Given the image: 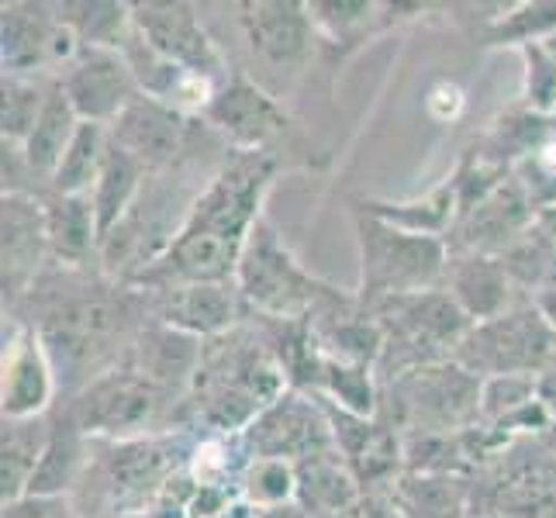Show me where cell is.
<instances>
[{
  "mask_svg": "<svg viewBox=\"0 0 556 518\" xmlns=\"http://www.w3.org/2000/svg\"><path fill=\"white\" fill-rule=\"evenodd\" d=\"M277 160L270 152H232L215 173L166 253L136 277L149 291L187 283H236L245 242L263 218L266 190L274 184Z\"/></svg>",
  "mask_w": 556,
  "mask_h": 518,
  "instance_id": "6da1fadb",
  "label": "cell"
},
{
  "mask_svg": "<svg viewBox=\"0 0 556 518\" xmlns=\"http://www.w3.org/2000/svg\"><path fill=\"white\" fill-rule=\"evenodd\" d=\"M236 291L249 308L277 321H312V315H325L329 308L336 312L346 304V298L304 270L266 218H260L245 242L236 270Z\"/></svg>",
  "mask_w": 556,
  "mask_h": 518,
  "instance_id": "7a4b0ae2",
  "label": "cell"
},
{
  "mask_svg": "<svg viewBox=\"0 0 556 518\" xmlns=\"http://www.w3.org/2000/svg\"><path fill=\"white\" fill-rule=\"evenodd\" d=\"M359 294L367 301L408 298L435 291L446 280L450 253L443 239L412 236L380 222L374 215H359Z\"/></svg>",
  "mask_w": 556,
  "mask_h": 518,
  "instance_id": "3957f363",
  "label": "cell"
},
{
  "mask_svg": "<svg viewBox=\"0 0 556 518\" xmlns=\"http://www.w3.org/2000/svg\"><path fill=\"white\" fill-rule=\"evenodd\" d=\"M239 28L260 70V87L277 98L280 87H291L312 52L315 25L308 17V4L294 0H249L239 4Z\"/></svg>",
  "mask_w": 556,
  "mask_h": 518,
  "instance_id": "277c9868",
  "label": "cell"
},
{
  "mask_svg": "<svg viewBox=\"0 0 556 518\" xmlns=\"http://www.w3.org/2000/svg\"><path fill=\"white\" fill-rule=\"evenodd\" d=\"M556 329L535 312H511L494 321H481L459 342V359L470 374L484 377H532L543 374L553 356Z\"/></svg>",
  "mask_w": 556,
  "mask_h": 518,
  "instance_id": "5b68a950",
  "label": "cell"
},
{
  "mask_svg": "<svg viewBox=\"0 0 556 518\" xmlns=\"http://www.w3.org/2000/svg\"><path fill=\"white\" fill-rule=\"evenodd\" d=\"M156 408L160 388H152L136 370H114L90 380V388L73 405L70 418L87 439L125 443V439H142Z\"/></svg>",
  "mask_w": 556,
  "mask_h": 518,
  "instance_id": "8992f818",
  "label": "cell"
},
{
  "mask_svg": "<svg viewBox=\"0 0 556 518\" xmlns=\"http://www.w3.org/2000/svg\"><path fill=\"white\" fill-rule=\"evenodd\" d=\"M131 25H136V31L160 55H166L169 63L204 76V80H211L215 87H225L232 80L225 52L201 25L194 4H180V0H174V4H169V0H149V4H136Z\"/></svg>",
  "mask_w": 556,
  "mask_h": 518,
  "instance_id": "52a82bcc",
  "label": "cell"
},
{
  "mask_svg": "<svg viewBox=\"0 0 556 518\" xmlns=\"http://www.w3.org/2000/svg\"><path fill=\"white\" fill-rule=\"evenodd\" d=\"M80 42L63 25L60 8L25 4L14 0L4 4V42H0V60H4V76H31L46 70H66Z\"/></svg>",
  "mask_w": 556,
  "mask_h": 518,
  "instance_id": "ba28073f",
  "label": "cell"
},
{
  "mask_svg": "<svg viewBox=\"0 0 556 518\" xmlns=\"http://www.w3.org/2000/svg\"><path fill=\"white\" fill-rule=\"evenodd\" d=\"M60 90L73 104L76 118L104 128L118 122L131 101L142 98L122 49H80L60 73Z\"/></svg>",
  "mask_w": 556,
  "mask_h": 518,
  "instance_id": "9c48e42d",
  "label": "cell"
},
{
  "mask_svg": "<svg viewBox=\"0 0 556 518\" xmlns=\"http://www.w3.org/2000/svg\"><path fill=\"white\" fill-rule=\"evenodd\" d=\"M111 453L101 464V491L108 518L111 515H146L174 481L177 459L160 439H125V443H108Z\"/></svg>",
  "mask_w": 556,
  "mask_h": 518,
  "instance_id": "30bf717a",
  "label": "cell"
},
{
  "mask_svg": "<svg viewBox=\"0 0 556 518\" xmlns=\"http://www.w3.org/2000/svg\"><path fill=\"white\" fill-rule=\"evenodd\" d=\"M211 131H218L232 152H263L287 128V114L270 90L245 73L218 87L215 101L201 114Z\"/></svg>",
  "mask_w": 556,
  "mask_h": 518,
  "instance_id": "8fae6325",
  "label": "cell"
},
{
  "mask_svg": "<svg viewBox=\"0 0 556 518\" xmlns=\"http://www.w3.org/2000/svg\"><path fill=\"white\" fill-rule=\"evenodd\" d=\"M242 435L249 456H280L291 459V464L329 453L336 443L332 421L325 415V408L312 405L301 394H283L280 401H274Z\"/></svg>",
  "mask_w": 556,
  "mask_h": 518,
  "instance_id": "7c38bea8",
  "label": "cell"
},
{
  "mask_svg": "<svg viewBox=\"0 0 556 518\" xmlns=\"http://www.w3.org/2000/svg\"><path fill=\"white\" fill-rule=\"evenodd\" d=\"M4 418H42L55 397V367L42 336L22 321L4 325V370H0Z\"/></svg>",
  "mask_w": 556,
  "mask_h": 518,
  "instance_id": "4fadbf2b",
  "label": "cell"
},
{
  "mask_svg": "<svg viewBox=\"0 0 556 518\" xmlns=\"http://www.w3.org/2000/svg\"><path fill=\"white\" fill-rule=\"evenodd\" d=\"M122 55L131 66V76H136L142 98L156 101V104H163L169 111H177V114H184V118H187V114H204L207 104L215 101V93H218L215 84L204 80V76H198V73L184 70V66H177V63H169L166 55H160L136 31V25H131V35L125 38Z\"/></svg>",
  "mask_w": 556,
  "mask_h": 518,
  "instance_id": "5bb4252c",
  "label": "cell"
},
{
  "mask_svg": "<svg viewBox=\"0 0 556 518\" xmlns=\"http://www.w3.org/2000/svg\"><path fill=\"white\" fill-rule=\"evenodd\" d=\"M108 131L111 142L142 163L146 173H163L177 163L187 142V118L149 98H136Z\"/></svg>",
  "mask_w": 556,
  "mask_h": 518,
  "instance_id": "9a60e30c",
  "label": "cell"
},
{
  "mask_svg": "<svg viewBox=\"0 0 556 518\" xmlns=\"http://www.w3.org/2000/svg\"><path fill=\"white\" fill-rule=\"evenodd\" d=\"M49 249L46 204L22 190H4V294L28 291Z\"/></svg>",
  "mask_w": 556,
  "mask_h": 518,
  "instance_id": "2e32d148",
  "label": "cell"
},
{
  "mask_svg": "<svg viewBox=\"0 0 556 518\" xmlns=\"http://www.w3.org/2000/svg\"><path fill=\"white\" fill-rule=\"evenodd\" d=\"M535 222V211L529 207L519 184H502L491 194L470 207L459 228H464V249L481 256L508 253L511 245H519L529 236V225Z\"/></svg>",
  "mask_w": 556,
  "mask_h": 518,
  "instance_id": "e0dca14e",
  "label": "cell"
},
{
  "mask_svg": "<svg viewBox=\"0 0 556 518\" xmlns=\"http://www.w3.org/2000/svg\"><path fill=\"white\" fill-rule=\"evenodd\" d=\"M239 318L236 283H187L160 291V321L194 339H218Z\"/></svg>",
  "mask_w": 556,
  "mask_h": 518,
  "instance_id": "ac0fdd59",
  "label": "cell"
},
{
  "mask_svg": "<svg viewBox=\"0 0 556 518\" xmlns=\"http://www.w3.org/2000/svg\"><path fill=\"white\" fill-rule=\"evenodd\" d=\"M446 294L459 304L473 325L502 318L511 294V274L502 256L467 253L446 266Z\"/></svg>",
  "mask_w": 556,
  "mask_h": 518,
  "instance_id": "d6986e66",
  "label": "cell"
},
{
  "mask_svg": "<svg viewBox=\"0 0 556 518\" xmlns=\"http://www.w3.org/2000/svg\"><path fill=\"white\" fill-rule=\"evenodd\" d=\"M52 429L42 418H4V439H0V497L4 505L22 502L31 488V477L49 450Z\"/></svg>",
  "mask_w": 556,
  "mask_h": 518,
  "instance_id": "ffe728a7",
  "label": "cell"
},
{
  "mask_svg": "<svg viewBox=\"0 0 556 518\" xmlns=\"http://www.w3.org/2000/svg\"><path fill=\"white\" fill-rule=\"evenodd\" d=\"M298 467V505L312 518H339L353 511L359 502L356 477L346 464H339V456L318 453L312 459H301Z\"/></svg>",
  "mask_w": 556,
  "mask_h": 518,
  "instance_id": "44dd1931",
  "label": "cell"
},
{
  "mask_svg": "<svg viewBox=\"0 0 556 518\" xmlns=\"http://www.w3.org/2000/svg\"><path fill=\"white\" fill-rule=\"evenodd\" d=\"M201 339L187 336L169 325H156L139 339V370L152 388H180L184 380H194L201 370Z\"/></svg>",
  "mask_w": 556,
  "mask_h": 518,
  "instance_id": "7402d4cb",
  "label": "cell"
},
{
  "mask_svg": "<svg viewBox=\"0 0 556 518\" xmlns=\"http://www.w3.org/2000/svg\"><path fill=\"white\" fill-rule=\"evenodd\" d=\"M146 180H149L146 166L136 163L125 149H118V146L111 142L108 156H104V166H101V177H98V184H93V190H90V204H93V211H98L101 242L131 215V207H136L139 198H142Z\"/></svg>",
  "mask_w": 556,
  "mask_h": 518,
  "instance_id": "603a6c76",
  "label": "cell"
},
{
  "mask_svg": "<svg viewBox=\"0 0 556 518\" xmlns=\"http://www.w3.org/2000/svg\"><path fill=\"white\" fill-rule=\"evenodd\" d=\"M46 222L49 249L66 266H80L93 249H101L98 211L90 204V194H55V201L46 204Z\"/></svg>",
  "mask_w": 556,
  "mask_h": 518,
  "instance_id": "cb8c5ba5",
  "label": "cell"
},
{
  "mask_svg": "<svg viewBox=\"0 0 556 518\" xmlns=\"http://www.w3.org/2000/svg\"><path fill=\"white\" fill-rule=\"evenodd\" d=\"M90 467V439L76 429V421L66 415V421L52 429L49 450L38 464L28 494H42V497H66L73 484H80V477Z\"/></svg>",
  "mask_w": 556,
  "mask_h": 518,
  "instance_id": "d4e9b609",
  "label": "cell"
},
{
  "mask_svg": "<svg viewBox=\"0 0 556 518\" xmlns=\"http://www.w3.org/2000/svg\"><path fill=\"white\" fill-rule=\"evenodd\" d=\"M363 215H374V218L401 228V232H412V236L443 239V232H450L453 222L459 218V204H456L453 180H446V184H439L432 194L418 198V201H401V204L367 201L363 204Z\"/></svg>",
  "mask_w": 556,
  "mask_h": 518,
  "instance_id": "484cf974",
  "label": "cell"
},
{
  "mask_svg": "<svg viewBox=\"0 0 556 518\" xmlns=\"http://www.w3.org/2000/svg\"><path fill=\"white\" fill-rule=\"evenodd\" d=\"M80 118H76L73 104L66 101V93L60 90V84L49 87V101L42 108V118L35 122L31 136L25 139L22 146V156L28 163V169L35 173H46V177H52L55 166H60V160L66 156V149L73 142V136L80 131Z\"/></svg>",
  "mask_w": 556,
  "mask_h": 518,
  "instance_id": "4316f807",
  "label": "cell"
},
{
  "mask_svg": "<svg viewBox=\"0 0 556 518\" xmlns=\"http://www.w3.org/2000/svg\"><path fill=\"white\" fill-rule=\"evenodd\" d=\"M63 25L73 31L80 49H122L131 35V17L136 4H118V0H76L60 4Z\"/></svg>",
  "mask_w": 556,
  "mask_h": 518,
  "instance_id": "83f0119b",
  "label": "cell"
},
{
  "mask_svg": "<svg viewBox=\"0 0 556 518\" xmlns=\"http://www.w3.org/2000/svg\"><path fill=\"white\" fill-rule=\"evenodd\" d=\"M111 146V131L104 125H90L84 122L80 131L73 136L66 156L60 160L52 173V187L55 194H90L93 184L101 177V166Z\"/></svg>",
  "mask_w": 556,
  "mask_h": 518,
  "instance_id": "f1b7e54d",
  "label": "cell"
},
{
  "mask_svg": "<svg viewBox=\"0 0 556 518\" xmlns=\"http://www.w3.org/2000/svg\"><path fill=\"white\" fill-rule=\"evenodd\" d=\"M239 497L256 511L298 502V467L280 456H253L239 477Z\"/></svg>",
  "mask_w": 556,
  "mask_h": 518,
  "instance_id": "f546056e",
  "label": "cell"
},
{
  "mask_svg": "<svg viewBox=\"0 0 556 518\" xmlns=\"http://www.w3.org/2000/svg\"><path fill=\"white\" fill-rule=\"evenodd\" d=\"M394 502L405 518H464V494L450 477H415V481H401V491Z\"/></svg>",
  "mask_w": 556,
  "mask_h": 518,
  "instance_id": "4dcf8cb0",
  "label": "cell"
},
{
  "mask_svg": "<svg viewBox=\"0 0 556 518\" xmlns=\"http://www.w3.org/2000/svg\"><path fill=\"white\" fill-rule=\"evenodd\" d=\"M556 35V0H535V4H519L511 14L497 17L488 28L491 46H543Z\"/></svg>",
  "mask_w": 556,
  "mask_h": 518,
  "instance_id": "1f68e13d",
  "label": "cell"
},
{
  "mask_svg": "<svg viewBox=\"0 0 556 518\" xmlns=\"http://www.w3.org/2000/svg\"><path fill=\"white\" fill-rule=\"evenodd\" d=\"M4 111H0V128H4V146H25L35 122L42 118V108L49 101V90H42L28 76H4Z\"/></svg>",
  "mask_w": 556,
  "mask_h": 518,
  "instance_id": "d6a6232c",
  "label": "cell"
},
{
  "mask_svg": "<svg viewBox=\"0 0 556 518\" xmlns=\"http://www.w3.org/2000/svg\"><path fill=\"white\" fill-rule=\"evenodd\" d=\"M377 11L380 8L370 0H315V4H308L315 31L329 42H356L377 17Z\"/></svg>",
  "mask_w": 556,
  "mask_h": 518,
  "instance_id": "836d02e7",
  "label": "cell"
},
{
  "mask_svg": "<svg viewBox=\"0 0 556 518\" xmlns=\"http://www.w3.org/2000/svg\"><path fill=\"white\" fill-rule=\"evenodd\" d=\"M535 397V377H488L481 383V412L488 418H511L529 408Z\"/></svg>",
  "mask_w": 556,
  "mask_h": 518,
  "instance_id": "e575fe53",
  "label": "cell"
},
{
  "mask_svg": "<svg viewBox=\"0 0 556 518\" xmlns=\"http://www.w3.org/2000/svg\"><path fill=\"white\" fill-rule=\"evenodd\" d=\"M529 73H526V98L535 111H553L556 108V55L546 46H529L522 49Z\"/></svg>",
  "mask_w": 556,
  "mask_h": 518,
  "instance_id": "d590c367",
  "label": "cell"
},
{
  "mask_svg": "<svg viewBox=\"0 0 556 518\" xmlns=\"http://www.w3.org/2000/svg\"><path fill=\"white\" fill-rule=\"evenodd\" d=\"M4 518H73V502L70 497L25 494L22 502L4 505Z\"/></svg>",
  "mask_w": 556,
  "mask_h": 518,
  "instance_id": "8d00e7d4",
  "label": "cell"
},
{
  "mask_svg": "<svg viewBox=\"0 0 556 518\" xmlns=\"http://www.w3.org/2000/svg\"><path fill=\"white\" fill-rule=\"evenodd\" d=\"M426 111L439 125H450L459 118V111H464V90L450 80H439L432 84V90L426 93Z\"/></svg>",
  "mask_w": 556,
  "mask_h": 518,
  "instance_id": "74e56055",
  "label": "cell"
},
{
  "mask_svg": "<svg viewBox=\"0 0 556 518\" xmlns=\"http://www.w3.org/2000/svg\"><path fill=\"white\" fill-rule=\"evenodd\" d=\"M350 518H405V515H401L394 497L370 494V497H359V502L353 505V511H350Z\"/></svg>",
  "mask_w": 556,
  "mask_h": 518,
  "instance_id": "f35d334b",
  "label": "cell"
},
{
  "mask_svg": "<svg viewBox=\"0 0 556 518\" xmlns=\"http://www.w3.org/2000/svg\"><path fill=\"white\" fill-rule=\"evenodd\" d=\"M535 397L556 418V367H546L543 377H535Z\"/></svg>",
  "mask_w": 556,
  "mask_h": 518,
  "instance_id": "ab89813d",
  "label": "cell"
},
{
  "mask_svg": "<svg viewBox=\"0 0 556 518\" xmlns=\"http://www.w3.org/2000/svg\"><path fill=\"white\" fill-rule=\"evenodd\" d=\"M535 291H540V294H535V312H540L556 329V274L543 287H535Z\"/></svg>",
  "mask_w": 556,
  "mask_h": 518,
  "instance_id": "60d3db41",
  "label": "cell"
},
{
  "mask_svg": "<svg viewBox=\"0 0 556 518\" xmlns=\"http://www.w3.org/2000/svg\"><path fill=\"white\" fill-rule=\"evenodd\" d=\"M256 518H312L308 511H304L298 502L291 505H280V508H270V511H256Z\"/></svg>",
  "mask_w": 556,
  "mask_h": 518,
  "instance_id": "b9f144b4",
  "label": "cell"
}]
</instances>
